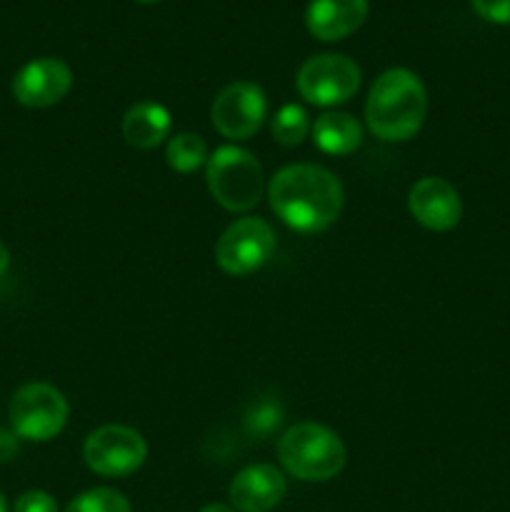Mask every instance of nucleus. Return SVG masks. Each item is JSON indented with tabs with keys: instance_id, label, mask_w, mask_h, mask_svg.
I'll return each instance as SVG.
<instances>
[{
	"instance_id": "obj_1",
	"label": "nucleus",
	"mask_w": 510,
	"mask_h": 512,
	"mask_svg": "<svg viewBox=\"0 0 510 512\" xmlns=\"http://www.w3.org/2000/svg\"><path fill=\"white\" fill-rule=\"evenodd\" d=\"M273 213L298 233H323L343 210L340 180L323 165L295 163L278 170L268 185Z\"/></svg>"
},
{
	"instance_id": "obj_2",
	"label": "nucleus",
	"mask_w": 510,
	"mask_h": 512,
	"mask_svg": "<svg viewBox=\"0 0 510 512\" xmlns=\"http://www.w3.org/2000/svg\"><path fill=\"white\" fill-rule=\"evenodd\" d=\"M428 113L425 85L408 68H390L378 75L365 103V120L375 138L403 143L415 138Z\"/></svg>"
},
{
	"instance_id": "obj_3",
	"label": "nucleus",
	"mask_w": 510,
	"mask_h": 512,
	"mask_svg": "<svg viewBox=\"0 0 510 512\" xmlns=\"http://www.w3.org/2000/svg\"><path fill=\"white\" fill-rule=\"evenodd\" d=\"M280 465L303 483H325L345 468L343 440L320 423H298L278 440Z\"/></svg>"
},
{
	"instance_id": "obj_4",
	"label": "nucleus",
	"mask_w": 510,
	"mask_h": 512,
	"mask_svg": "<svg viewBox=\"0 0 510 512\" xmlns=\"http://www.w3.org/2000/svg\"><path fill=\"white\" fill-rule=\"evenodd\" d=\"M205 178L213 198L230 213H245L263 198L265 175L250 150L238 145H223L208 155Z\"/></svg>"
},
{
	"instance_id": "obj_5",
	"label": "nucleus",
	"mask_w": 510,
	"mask_h": 512,
	"mask_svg": "<svg viewBox=\"0 0 510 512\" xmlns=\"http://www.w3.org/2000/svg\"><path fill=\"white\" fill-rule=\"evenodd\" d=\"M68 415V400L50 383H28L10 398L8 418L13 433L28 443H48L58 438L68 423Z\"/></svg>"
},
{
	"instance_id": "obj_6",
	"label": "nucleus",
	"mask_w": 510,
	"mask_h": 512,
	"mask_svg": "<svg viewBox=\"0 0 510 512\" xmlns=\"http://www.w3.org/2000/svg\"><path fill=\"white\" fill-rule=\"evenodd\" d=\"M85 465L103 478H128L143 468L148 443L128 425H103L85 438Z\"/></svg>"
},
{
	"instance_id": "obj_7",
	"label": "nucleus",
	"mask_w": 510,
	"mask_h": 512,
	"mask_svg": "<svg viewBox=\"0 0 510 512\" xmlns=\"http://www.w3.org/2000/svg\"><path fill=\"white\" fill-rule=\"evenodd\" d=\"M295 83H298V93L310 105L335 108V105L348 103L358 93L360 68L355 60L345 55H313L300 65Z\"/></svg>"
},
{
	"instance_id": "obj_8",
	"label": "nucleus",
	"mask_w": 510,
	"mask_h": 512,
	"mask_svg": "<svg viewBox=\"0 0 510 512\" xmlns=\"http://www.w3.org/2000/svg\"><path fill=\"white\" fill-rule=\"evenodd\" d=\"M273 250L275 233L263 218H240L218 238L215 260L223 273L243 278L263 268Z\"/></svg>"
},
{
	"instance_id": "obj_9",
	"label": "nucleus",
	"mask_w": 510,
	"mask_h": 512,
	"mask_svg": "<svg viewBox=\"0 0 510 512\" xmlns=\"http://www.w3.org/2000/svg\"><path fill=\"white\" fill-rule=\"evenodd\" d=\"M213 125L223 138L230 140H248L263 128L268 118V98L263 88L250 80H238V83L225 85L215 98Z\"/></svg>"
},
{
	"instance_id": "obj_10",
	"label": "nucleus",
	"mask_w": 510,
	"mask_h": 512,
	"mask_svg": "<svg viewBox=\"0 0 510 512\" xmlns=\"http://www.w3.org/2000/svg\"><path fill=\"white\" fill-rule=\"evenodd\" d=\"M73 85V70L60 58H38L25 63L15 73L13 98L25 108H50L68 95Z\"/></svg>"
},
{
	"instance_id": "obj_11",
	"label": "nucleus",
	"mask_w": 510,
	"mask_h": 512,
	"mask_svg": "<svg viewBox=\"0 0 510 512\" xmlns=\"http://www.w3.org/2000/svg\"><path fill=\"white\" fill-rule=\"evenodd\" d=\"M408 210L423 228L445 233L463 218V203L453 185L445 178H420L410 188Z\"/></svg>"
},
{
	"instance_id": "obj_12",
	"label": "nucleus",
	"mask_w": 510,
	"mask_h": 512,
	"mask_svg": "<svg viewBox=\"0 0 510 512\" xmlns=\"http://www.w3.org/2000/svg\"><path fill=\"white\" fill-rule=\"evenodd\" d=\"M288 480L275 465H248L233 478L228 490L230 505L238 512H270L283 503Z\"/></svg>"
},
{
	"instance_id": "obj_13",
	"label": "nucleus",
	"mask_w": 510,
	"mask_h": 512,
	"mask_svg": "<svg viewBox=\"0 0 510 512\" xmlns=\"http://www.w3.org/2000/svg\"><path fill=\"white\" fill-rule=\"evenodd\" d=\"M368 18V0H310L305 28L323 43L353 35Z\"/></svg>"
},
{
	"instance_id": "obj_14",
	"label": "nucleus",
	"mask_w": 510,
	"mask_h": 512,
	"mask_svg": "<svg viewBox=\"0 0 510 512\" xmlns=\"http://www.w3.org/2000/svg\"><path fill=\"white\" fill-rule=\"evenodd\" d=\"M170 125H173V120H170L168 108L143 100V103H135L133 108H128V113L123 115V138L125 143L138 150L158 148L170 135Z\"/></svg>"
},
{
	"instance_id": "obj_15",
	"label": "nucleus",
	"mask_w": 510,
	"mask_h": 512,
	"mask_svg": "<svg viewBox=\"0 0 510 512\" xmlns=\"http://www.w3.org/2000/svg\"><path fill=\"white\" fill-rule=\"evenodd\" d=\"M313 140L323 153L348 155L363 143V125L348 113H323L313 125Z\"/></svg>"
},
{
	"instance_id": "obj_16",
	"label": "nucleus",
	"mask_w": 510,
	"mask_h": 512,
	"mask_svg": "<svg viewBox=\"0 0 510 512\" xmlns=\"http://www.w3.org/2000/svg\"><path fill=\"white\" fill-rule=\"evenodd\" d=\"M165 160L175 173H195L200 165L208 163V145L195 133H178L168 140Z\"/></svg>"
},
{
	"instance_id": "obj_17",
	"label": "nucleus",
	"mask_w": 510,
	"mask_h": 512,
	"mask_svg": "<svg viewBox=\"0 0 510 512\" xmlns=\"http://www.w3.org/2000/svg\"><path fill=\"white\" fill-rule=\"evenodd\" d=\"M273 138L275 143L285 145V148H293V145H300L310 133V118L300 105L290 103L283 105V108L275 113L273 118Z\"/></svg>"
},
{
	"instance_id": "obj_18",
	"label": "nucleus",
	"mask_w": 510,
	"mask_h": 512,
	"mask_svg": "<svg viewBox=\"0 0 510 512\" xmlns=\"http://www.w3.org/2000/svg\"><path fill=\"white\" fill-rule=\"evenodd\" d=\"M65 512H130V503L123 493L113 488H93L70 500Z\"/></svg>"
},
{
	"instance_id": "obj_19",
	"label": "nucleus",
	"mask_w": 510,
	"mask_h": 512,
	"mask_svg": "<svg viewBox=\"0 0 510 512\" xmlns=\"http://www.w3.org/2000/svg\"><path fill=\"white\" fill-rule=\"evenodd\" d=\"M13 512H58V500L45 490H28L15 500Z\"/></svg>"
},
{
	"instance_id": "obj_20",
	"label": "nucleus",
	"mask_w": 510,
	"mask_h": 512,
	"mask_svg": "<svg viewBox=\"0 0 510 512\" xmlns=\"http://www.w3.org/2000/svg\"><path fill=\"white\" fill-rule=\"evenodd\" d=\"M483 20L495 25H510V0H470Z\"/></svg>"
},
{
	"instance_id": "obj_21",
	"label": "nucleus",
	"mask_w": 510,
	"mask_h": 512,
	"mask_svg": "<svg viewBox=\"0 0 510 512\" xmlns=\"http://www.w3.org/2000/svg\"><path fill=\"white\" fill-rule=\"evenodd\" d=\"M20 453V438L13 430L0 428V463H10Z\"/></svg>"
},
{
	"instance_id": "obj_22",
	"label": "nucleus",
	"mask_w": 510,
	"mask_h": 512,
	"mask_svg": "<svg viewBox=\"0 0 510 512\" xmlns=\"http://www.w3.org/2000/svg\"><path fill=\"white\" fill-rule=\"evenodd\" d=\"M8 268H10V250L5 248V243H0V278L8 273Z\"/></svg>"
},
{
	"instance_id": "obj_23",
	"label": "nucleus",
	"mask_w": 510,
	"mask_h": 512,
	"mask_svg": "<svg viewBox=\"0 0 510 512\" xmlns=\"http://www.w3.org/2000/svg\"><path fill=\"white\" fill-rule=\"evenodd\" d=\"M200 512H238L235 508H230V505H220V503H213V505H205Z\"/></svg>"
},
{
	"instance_id": "obj_24",
	"label": "nucleus",
	"mask_w": 510,
	"mask_h": 512,
	"mask_svg": "<svg viewBox=\"0 0 510 512\" xmlns=\"http://www.w3.org/2000/svg\"><path fill=\"white\" fill-rule=\"evenodd\" d=\"M0 512H8V503H5V495L0 493Z\"/></svg>"
},
{
	"instance_id": "obj_25",
	"label": "nucleus",
	"mask_w": 510,
	"mask_h": 512,
	"mask_svg": "<svg viewBox=\"0 0 510 512\" xmlns=\"http://www.w3.org/2000/svg\"><path fill=\"white\" fill-rule=\"evenodd\" d=\"M138 3H143V5H153V3H160V0H138Z\"/></svg>"
}]
</instances>
